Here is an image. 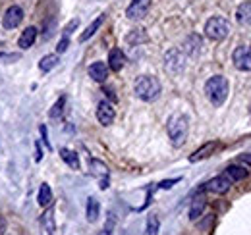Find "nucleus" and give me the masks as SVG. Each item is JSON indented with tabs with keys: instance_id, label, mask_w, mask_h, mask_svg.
I'll return each instance as SVG.
<instances>
[{
	"instance_id": "obj_14",
	"label": "nucleus",
	"mask_w": 251,
	"mask_h": 235,
	"mask_svg": "<svg viewBox=\"0 0 251 235\" xmlns=\"http://www.w3.org/2000/svg\"><path fill=\"white\" fill-rule=\"evenodd\" d=\"M124 62H126V56L120 48H112L108 52V68L112 71H120L124 68Z\"/></svg>"
},
{
	"instance_id": "obj_22",
	"label": "nucleus",
	"mask_w": 251,
	"mask_h": 235,
	"mask_svg": "<svg viewBox=\"0 0 251 235\" xmlns=\"http://www.w3.org/2000/svg\"><path fill=\"white\" fill-rule=\"evenodd\" d=\"M37 201H39V205H41V206H49V205H50V201H52V191H50L49 183H43V185L39 187V195H37Z\"/></svg>"
},
{
	"instance_id": "obj_6",
	"label": "nucleus",
	"mask_w": 251,
	"mask_h": 235,
	"mask_svg": "<svg viewBox=\"0 0 251 235\" xmlns=\"http://www.w3.org/2000/svg\"><path fill=\"white\" fill-rule=\"evenodd\" d=\"M149 8H151V0H131V4L126 10V16L129 20H141L147 16Z\"/></svg>"
},
{
	"instance_id": "obj_8",
	"label": "nucleus",
	"mask_w": 251,
	"mask_h": 235,
	"mask_svg": "<svg viewBox=\"0 0 251 235\" xmlns=\"http://www.w3.org/2000/svg\"><path fill=\"white\" fill-rule=\"evenodd\" d=\"M114 118H116V112H114V108H112L110 102H106V100L99 102V106H97V119L102 125H110L114 121Z\"/></svg>"
},
{
	"instance_id": "obj_12",
	"label": "nucleus",
	"mask_w": 251,
	"mask_h": 235,
	"mask_svg": "<svg viewBox=\"0 0 251 235\" xmlns=\"http://www.w3.org/2000/svg\"><path fill=\"white\" fill-rule=\"evenodd\" d=\"M89 77L97 81V83H102V81H106V77H108V66L104 64V62H95L89 66Z\"/></svg>"
},
{
	"instance_id": "obj_27",
	"label": "nucleus",
	"mask_w": 251,
	"mask_h": 235,
	"mask_svg": "<svg viewBox=\"0 0 251 235\" xmlns=\"http://www.w3.org/2000/svg\"><path fill=\"white\" fill-rule=\"evenodd\" d=\"M147 41V35L143 33V29H133L127 35V43L135 45V43H145Z\"/></svg>"
},
{
	"instance_id": "obj_35",
	"label": "nucleus",
	"mask_w": 251,
	"mask_h": 235,
	"mask_svg": "<svg viewBox=\"0 0 251 235\" xmlns=\"http://www.w3.org/2000/svg\"><path fill=\"white\" fill-rule=\"evenodd\" d=\"M99 235H112V234H110V228H106L104 232H100V234H99Z\"/></svg>"
},
{
	"instance_id": "obj_32",
	"label": "nucleus",
	"mask_w": 251,
	"mask_h": 235,
	"mask_svg": "<svg viewBox=\"0 0 251 235\" xmlns=\"http://www.w3.org/2000/svg\"><path fill=\"white\" fill-rule=\"evenodd\" d=\"M240 162H244L246 166H250L251 168V154H244V156H240Z\"/></svg>"
},
{
	"instance_id": "obj_25",
	"label": "nucleus",
	"mask_w": 251,
	"mask_h": 235,
	"mask_svg": "<svg viewBox=\"0 0 251 235\" xmlns=\"http://www.w3.org/2000/svg\"><path fill=\"white\" fill-rule=\"evenodd\" d=\"M56 64H58V56H56V54H47V56H43L41 62H39V70L47 73V71H50Z\"/></svg>"
},
{
	"instance_id": "obj_18",
	"label": "nucleus",
	"mask_w": 251,
	"mask_h": 235,
	"mask_svg": "<svg viewBox=\"0 0 251 235\" xmlns=\"http://www.w3.org/2000/svg\"><path fill=\"white\" fill-rule=\"evenodd\" d=\"M35 39H37V29H35V27L24 29L22 37H20V47H22L24 50H25V48H31L33 43H35Z\"/></svg>"
},
{
	"instance_id": "obj_3",
	"label": "nucleus",
	"mask_w": 251,
	"mask_h": 235,
	"mask_svg": "<svg viewBox=\"0 0 251 235\" xmlns=\"http://www.w3.org/2000/svg\"><path fill=\"white\" fill-rule=\"evenodd\" d=\"M160 89H162L160 87V81L155 75H141V77H137L133 91H135L137 98H141L145 102H153V100L158 98Z\"/></svg>"
},
{
	"instance_id": "obj_23",
	"label": "nucleus",
	"mask_w": 251,
	"mask_h": 235,
	"mask_svg": "<svg viewBox=\"0 0 251 235\" xmlns=\"http://www.w3.org/2000/svg\"><path fill=\"white\" fill-rule=\"evenodd\" d=\"M205 199L203 197H197L193 203H191V208H189V220H197L201 214H203V210H205Z\"/></svg>"
},
{
	"instance_id": "obj_5",
	"label": "nucleus",
	"mask_w": 251,
	"mask_h": 235,
	"mask_svg": "<svg viewBox=\"0 0 251 235\" xmlns=\"http://www.w3.org/2000/svg\"><path fill=\"white\" fill-rule=\"evenodd\" d=\"M232 62L240 71H251V45H242L232 52Z\"/></svg>"
},
{
	"instance_id": "obj_16",
	"label": "nucleus",
	"mask_w": 251,
	"mask_h": 235,
	"mask_svg": "<svg viewBox=\"0 0 251 235\" xmlns=\"http://www.w3.org/2000/svg\"><path fill=\"white\" fill-rule=\"evenodd\" d=\"M236 20H238V24H242V25H251V2H244V4L238 6Z\"/></svg>"
},
{
	"instance_id": "obj_11",
	"label": "nucleus",
	"mask_w": 251,
	"mask_h": 235,
	"mask_svg": "<svg viewBox=\"0 0 251 235\" xmlns=\"http://www.w3.org/2000/svg\"><path fill=\"white\" fill-rule=\"evenodd\" d=\"M89 166H91L93 176H97L100 181V189H106L108 187V168H106V164H102L100 160H91Z\"/></svg>"
},
{
	"instance_id": "obj_1",
	"label": "nucleus",
	"mask_w": 251,
	"mask_h": 235,
	"mask_svg": "<svg viewBox=\"0 0 251 235\" xmlns=\"http://www.w3.org/2000/svg\"><path fill=\"white\" fill-rule=\"evenodd\" d=\"M166 131H168V137H170V143L174 147H182L188 139V131H189V121L184 114H172L168 118V123H166Z\"/></svg>"
},
{
	"instance_id": "obj_24",
	"label": "nucleus",
	"mask_w": 251,
	"mask_h": 235,
	"mask_svg": "<svg viewBox=\"0 0 251 235\" xmlns=\"http://www.w3.org/2000/svg\"><path fill=\"white\" fill-rule=\"evenodd\" d=\"M199 48H201V37H197V35L188 37V41L184 43V50H186L188 54H197Z\"/></svg>"
},
{
	"instance_id": "obj_15",
	"label": "nucleus",
	"mask_w": 251,
	"mask_h": 235,
	"mask_svg": "<svg viewBox=\"0 0 251 235\" xmlns=\"http://www.w3.org/2000/svg\"><path fill=\"white\" fill-rule=\"evenodd\" d=\"M219 147V143H207V145H203L201 148H197L191 156H189V162H199V160H203V158H207V156H211L213 152H215V148Z\"/></svg>"
},
{
	"instance_id": "obj_4",
	"label": "nucleus",
	"mask_w": 251,
	"mask_h": 235,
	"mask_svg": "<svg viewBox=\"0 0 251 235\" xmlns=\"http://www.w3.org/2000/svg\"><path fill=\"white\" fill-rule=\"evenodd\" d=\"M230 33V24L228 20L220 18V16H215L211 18L207 24H205V35L211 39V41H222L226 39Z\"/></svg>"
},
{
	"instance_id": "obj_30",
	"label": "nucleus",
	"mask_w": 251,
	"mask_h": 235,
	"mask_svg": "<svg viewBox=\"0 0 251 235\" xmlns=\"http://www.w3.org/2000/svg\"><path fill=\"white\" fill-rule=\"evenodd\" d=\"M77 25H79V20H72V24H68V25H66V29H64V35L68 37V35H70L72 31L75 29Z\"/></svg>"
},
{
	"instance_id": "obj_7",
	"label": "nucleus",
	"mask_w": 251,
	"mask_h": 235,
	"mask_svg": "<svg viewBox=\"0 0 251 235\" xmlns=\"http://www.w3.org/2000/svg\"><path fill=\"white\" fill-rule=\"evenodd\" d=\"M24 20V10L20 6H10L4 14V20H2V25L6 29H16Z\"/></svg>"
},
{
	"instance_id": "obj_31",
	"label": "nucleus",
	"mask_w": 251,
	"mask_h": 235,
	"mask_svg": "<svg viewBox=\"0 0 251 235\" xmlns=\"http://www.w3.org/2000/svg\"><path fill=\"white\" fill-rule=\"evenodd\" d=\"M68 45H70V41H68V37L64 35V39H62V41H60V43H58V48H56V50H58V52H66V48H68Z\"/></svg>"
},
{
	"instance_id": "obj_26",
	"label": "nucleus",
	"mask_w": 251,
	"mask_h": 235,
	"mask_svg": "<svg viewBox=\"0 0 251 235\" xmlns=\"http://www.w3.org/2000/svg\"><path fill=\"white\" fill-rule=\"evenodd\" d=\"M158 230H160V222L155 214H151L147 218V235H158Z\"/></svg>"
},
{
	"instance_id": "obj_2",
	"label": "nucleus",
	"mask_w": 251,
	"mask_h": 235,
	"mask_svg": "<svg viewBox=\"0 0 251 235\" xmlns=\"http://www.w3.org/2000/svg\"><path fill=\"white\" fill-rule=\"evenodd\" d=\"M205 93L209 96V100L213 102V106H222L228 98L230 93V83L224 75H213L207 83H205Z\"/></svg>"
},
{
	"instance_id": "obj_17",
	"label": "nucleus",
	"mask_w": 251,
	"mask_h": 235,
	"mask_svg": "<svg viewBox=\"0 0 251 235\" xmlns=\"http://www.w3.org/2000/svg\"><path fill=\"white\" fill-rule=\"evenodd\" d=\"M224 176L234 183V181H242V179H246V177H248V170H246V168H242V166L232 164V166H228V168H226Z\"/></svg>"
},
{
	"instance_id": "obj_9",
	"label": "nucleus",
	"mask_w": 251,
	"mask_h": 235,
	"mask_svg": "<svg viewBox=\"0 0 251 235\" xmlns=\"http://www.w3.org/2000/svg\"><path fill=\"white\" fill-rule=\"evenodd\" d=\"M230 185H232V181L226 176H217L205 185V189L211 191V193H215V195H224L230 189Z\"/></svg>"
},
{
	"instance_id": "obj_10",
	"label": "nucleus",
	"mask_w": 251,
	"mask_h": 235,
	"mask_svg": "<svg viewBox=\"0 0 251 235\" xmlns=\"http://www.w3.org/2000/svg\"><path fill=\"white\" fill-rule=\"evenodd\" d=\"M164 60H166V70H168V71H172V73H180V71L186 68L184 56H182L178 50H170Z\"/></svg>"
},
{
	"instance_id": "obj_19",
	"label": "nucleus",
	"mask_w": 251,
	"mask_h": 235,
	"mask_svg": "<svg viewBox=\"0 0 251 235\" xmlns=\"http://www.w3.org/2000/svg\"><path fill=\"white\" fill-rule=\"evenodd\" d=\"M60 156H62V160L72 168V170H79V158H77V154H75L74 150H70V148H60Z\"/></svg>"
},
{
	"instance_id": "obj_33",
	"label": "nucleus",
	"mask_w": 251,
	"mask_h": 235,
	"mask_svg": "<svg viewBox=\"0 0 251 235\" xmlns=\"http://www.w3.org/2000/svg\"><path fill=\"white\" fill-rule=\"evenodd\" d=\"M35 160H37V162H41V160H43V152H41V147H39V143H37V154H35Z\"/></svg>"
},
{
	"instance_id": "obj_20",
	"label": "nucleus",
	"mask_w": 251,
	"mask_h": 235,
	"mask_svg": "<svg viewBox=\"0 0 251 235\" xmlns=\"http://www.w3.org/2000/svg\"><path fill=\"white\" fill-rule=\"evenodd\" d=\"M102 22H104V16H99V18L95 20L93 24H91L87 29H85L83 33H81V35H79V43H85V41H89V39H91V37L95 35V33H97V29L102 25Z\"/></svg>"
},
{
	"instance_id": "obj_34",
	"label": "nucleus",
	"mask_w": 251,
	"mask_h": 235,
	"mask_svg": "<svg viewBox=\"0 0 251 235\" xmlns=\"http://www.w3.org/2000/svg\"><path fill=\"white\" fill-rule=\"evenodd\" d=\"M4 230H6V222H4V218L0 216V235H4Z\"/></svg>"
},
{
	"instance_id": "obj_13",
	"label": "nucleus",
	"mask_w": 251,
	"mask_h": 235,
	"mask_svg": "<svg viewBox=\"0 0 251 235\" xmlns=\"http://www.w3.org/2000/svg\"><path fill=\"white\" fill-rule=\"evenodd\" d=\"M41 226H43V234L41 235H54L56 224H54V210L52 208L45 210V214L41 216Z\"/></svg>"
},
{
	"instance_id": "obj_21",
	"label": "nucleus",
	"mask_w": 251,
	"mask_h": 235,
	"mask_svg": "<svg viewBox=\"0 0 251 235\" xmlns=\"http://www.w3.org/2000/svg\"><path fill=\"white\" fill-rule=\"evenodd\" d=\"M99 216H100V206H99V201L95 199V197H89V201H87V220L93 224L99 220Z\"/></svg>"
},
{
	"instance_id": "obj_29",
	"label": "nucleus",
	"mask_w": 251,
	"mask_h": 235,
	"mask_svg": "<svg viewBox=\"0 0 251 235\" xmlns=\"http://www.w3.org/2000/svg\"><path fill=\"white\" fill-rule=\"evenodd\" d=\"M178 181H180V177H174V179H166V181H162L158 187H160V189H170V187H172L174 183H178Z\"/></svg>"
},
{
	"instance_id": "obj_28",
	"label": "nucleus",
	"mask_w": 251,
	"mask_h": 235,
	"mask_svg": "<svg viewBox=\"0 0 251 235\" xmlns=\"http://www.w3.org/2000/svg\"><path fill=\"white\" fill-rule=\"evenodd\" d=\"M64 104H66V96H60L58 100H56V104L50 108V118H58L60 114H62V108H64Z\"/></svg>"
}]
</instances>
